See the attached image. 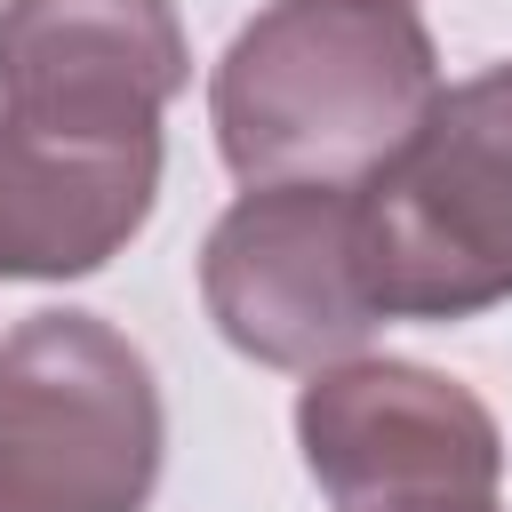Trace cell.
Instances as JSON below:
<instances>
[{"mask_svg": "<svg viewBox=\"0 0 512 512\" xmlns=\"http://www.w3.org/2000/svg\"><path fill=\"white\" fill-rule=\"evenodd\" d=\"M440 56L408 0H272L208 80L240 184H368L432 112Z\"/></svg>", "mask_w": 512, "mask_h": 512, "instance_id": "1", "label": "cell"}, {"mask_svg": "<svg viewBox=\"0 0 512 512\" xmlns=\"http://www.w3.org/2000/svg\"><path fill=\"white\" fill-rule=\"evenodd\" d=\"M376 320H472L512 296V64L440 88L416 136L352 184Z\"/></svg>", "mask_w": 512, "mask_h": 512, "instance_id": "2", "label": "cell"}, {"mask_svg": "<svg viewBox=\"0 0 512 512\" xmlns=\"http://www.w3.org/2000/svg\"><path fill=\"white\" fill-rule=\"evenodd\" d=\"M168 416L144 352L96 312L0 336V512H144Z\"/></svg>", "mask_w": 512, "mask_h": 512, "instance_id": "3", "label": "cell"}, {"mask_svg": "<svg viewBox=\"0 0 512 512\" xmlns=\"http://www.w3.org/2000/svg\"><path fill=\"white\" fill-rule=\"evenodd\" d=\"M200 296L224 344L264 368L352 360L384 328L360 280L352 184H248L200 248Z\"/></svg>", "mask_w": 512, "mask_h": 512, "instance_id": "4", "label": "cell"}, {"mask_svg": "<svg viewBox=\"0 0 512 512\" xmlns=\"http://www.w3.org/2000/svg\"><path fill=\"white\" fill-rule=\"evenodd\" d=\"M304 472L336 512H408L448 496H496V416L416 360H328L296 400Z\"/></svg>", "mask_w": 512, "mask_h": 512, "instance_id": "5", "label": "cell"}, {"mask_svg": "<svg viewBox=\"0 0 512 512\" xmlns=\"http://www.w3.org/2000/svg\"><path fill=\"white\" fill-rule=\"evenodd\" d=\"M192 48L176 0H0V120L48 136H160Z\"/></svg>", "mask_w": 512, "mask_h": 512, "instance_id": "6", "label": "cell"}, {"mask_svg": "<svg viewBox=\"0 0 512 512\" xmlns=\"http://www.w3.org/2000/svg\"><path fill=\"white\" fill-rule=\"evenodd\" d=\"M160 192V136H48L0 120V280L112 264Z\"/></svg>", "mask_w": 512, "mask_h": 512, "instance_id": "7", "label": "cell"}, {"mask_svg": "<svg viewBox=\"0 0 512 512\" xmlns=\"http://www.w3.org/2000/svg\"><path fill=\"white\" fill-rule=\"evenodd\" d=\"M408 512H496V496H448V504H408Z\"/></svg>", "mask_w": 512, "mask_h": 512, "instance_id": "8", "label": "cell"}]
</instances>
